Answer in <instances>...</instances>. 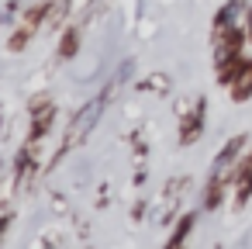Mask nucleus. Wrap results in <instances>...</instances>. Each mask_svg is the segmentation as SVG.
<instances>
[{
  "label": "nucleus",
  "instance_id": "2",
  "mask_svg": "<svg viewBox=\"0 0 252 249\" xmlns=\"http://www.w3.org/2000/svg\"><path fill=\"white\" fill-rule=\"evenodd\" d=\"M249 28H252V18H249ZM249 35H252V32H249Z\"/></svg>",
  "mask_w": 252,
  "mask_h": 249
},
{
  "label": "nucleus",
  "instance_id": "1",
  "mask_svg": "<svg viewBox=\"0 0 252 249\" xmlns=\"http://www.w3.org/2000/svg\"><path fill=\"white\" fill-rule=\"evenodd\" d=\"M97 114H100V101H94V104L83 111V118H76V121H73V128H69V142H73V139H80V135L97 121Z\"/></svg>",
  "mask_w": 252,
  "mask_h": 249
}]
</instances>
